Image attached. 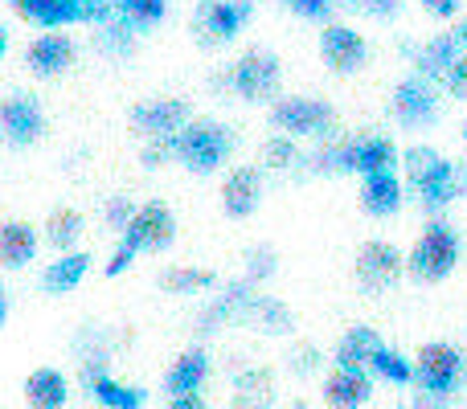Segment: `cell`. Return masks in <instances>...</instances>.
Returning a JSON list of instances; mask_svg holds the SVG:
<instances>
[{
	"instance_id": "e0dca14e",
	"label": "cell",
	"mask_w": 467,
	"mask_h": 409,
	"mask_svg": "<svg viewBox=\"0 0 467 409\" xmlns=\"http://www.w3.org/2000/svg\"><path fill=\"white\" fill-rule=\"evenodd\" d=\"M263 201V172L258 169H234L222 185V209L230 217H250Z\"/></svg>"
},
{
	"instance_id": "ab89813d",
	"label": "cell",
	"mask_w": 467,
	"mask_h": 409,
	"mask_svg": "<svg viewBox=\"0 0 467 409\" xmlns=\"http://www.w3.org/2000/svg\"><path fill=\"white\" fill-rule=\"evenodd\" d=\"M131 213H136V209H131L128 197H111V201H107V225H111V230H119V233L128 230Z\"/></svg>"
},
{
	"instance_id": "74e56055",
	"label": "cell",
	"mask_w": 467,
	"mask_h": 409,
	"mask_svg": "<svg viewBox=\"0 0 467 409\" xmlns=\"http://www.w3.org/2000/svg\"><path fill=\"white\" fill-rule=\"evenodd\" d=\"M78 8V21L87 25H107L115 16V0H74Z\"/></svg>"
},
{
	"instance_id": "4fadbf2b",
	"label": "cell",
	"mask_w": 467,
	"mask_h": 409,
	"mask_svg": "<svg viewBox=\"0 0 467 409\" xmlns=\"http://www.w3.org/2000/svg\"><path fill=\"white\" fill-rule=\"evenodd\" d=\"M320 57L328 70L337 74H353L365 66V57H369V46H365V37L357 29H348V25H328V29L320 33Z\"/></svg>"
},
{
	"instance_id": "7c38bea8",
	"label": "cell",
	"mask_w": 467,
	"mask_h": 409,
	"mask_svg": "<svg viewBox=\"0 0 467 409\" xmlns=\"http://www.w3.org/2000/svg\"><path fill=\"white\" fill-rule=\"evenodd\" d=\"M394 115L402 128H427V123H435V115H439L435 87L427 78H419V74L402 78L394 90Z\"/></svg>"
},
{
	"instance_id": "60d3db41",
	"label": "cell",
	"mask_w": 467,
	"mask_h": 409,
	"mask_svg": "<svg viewBox=\"0 0 467 409\" xmlns=\"http://www.w3.org/2000/svg\"><path fill=\"white\" fill-rule=\"evenodd\" d=\"M316 369H320V353H316L312 344H304V348H296V353H291V373L307 377V373H316Z\"/></svg>"
},
{
	"instance_id": "3957f363",
	"label": "cell",
	"mask_w": 467,
	"mask_h": 409,
	"mask_svg": "<svg viewBox=\"0 0 467 409\" xmlns=\"http://www.w3.org/2000/svg\"><path fill=\"white\" fill-rule=\"evenodd\" d=\"M455 262H460V233L447 221H431L422 238L414 241L410 258H406V266L419 282H443L455 271Z\"/></svg>"
},
{
	"instance_id": "30bf717a",
	"label": "cell",
	"mask_w": 467,
	"mask_h": 409,
	"mask_svg": "<svg viewBox=\"0 0 467 409\" xmlns=\"http://www.w3.org/2000/svg\"><path fill=\"white\" fill-rule=\"evenodd\" d=\"M0 131H5V139L13 148H29L46 131V115H41L37 95H25V90L8 95L0 103Z\"/></svg>"
},
{
	"instance_id": "bcb514c9",
	"label": "cell",
	"mask_w": 467,
	"mask_h": 409,
	"mask_svg": "<svg viewBox=\"0 0 467 409\" xmlns=\"http://www.w3.org/2000/svg\"><path fill=\"white\" fill-rule=\"evenodd\" d=\"M169 409H210L202 394H189V397H169Z\"/></svg>"
},
{
	"instance_id": "cb8c5ba5",
	"label": "cell",
	"mask_w": 467,
	"mask_h": 409,
	"mask_svg": "<svg viewBox=\"0 0 467 409\" xmlns=\"http://www.w3.org/2000/svg\"><path fill=\"white\" fill-rule=\"evenodd\" d=\"M353 164L361 177H378V172H394L398 148L386 136H357L353 139Z\"/></svg>"
},
{
	"instance_id": "5bb4252c",
	"label": "cell",
	"mask_w": 467,
	"mask_h": 409,
	"mask_svg": "<svg viewBox=\"0 0 467 409\" xmlns=\"http://www.w3.org/2000/svg\"><path fill=\"white\" fill-rule=\"evenodd\" d=\"M254 287H250L246 279L242 282H230L226 291H222L218 299H213L210 307H205L202 315H197V332H218L222 323H246L250 307H254Z\"/></svg>"
},
{
	"instance_id": "ffe728a7",
	"label": "cell",
	"mask_w": 467,
	"mask_h": 409,
	"mask_svg": "<svg viewBox=\"0 0 467 409\" xmlns=\"http://www.w3.org/2000/svg\"><path fill=\"white\" fill-rule=\"evenodd\" d=\"M275 405V373L254 364L234 377V409H271Z\"/></svg>"
},
{
	"instance_id": "1f68e13d",
	"label": "cell",
	"mask_w": 467,
	"mask_h": 409,
	"mask_svg": "<svg viewBox=\"0 0 467 409\" xmlns=\"http://www.w3.org/2000/svg\"><path fill=\"white\" fill-rule=\"evenodd\" d=\"M419 193H422V205H427V209H443V205H451V201H455V193H460V180H455V164L447 160L443 169H439L435 177L427 180V185H419Z\"/></svg>"
},
{
	"instance_id": "4dcf8cb0",
	"label": "cell",
	"mask_w": 467,
	"mask_h": 409,
	"mask_svg": "<svg viewBox=\"0 0 467 409\" xmlns=\"http://www.w3.org/2000/svg\"><path fill=\"white\" fill-rule=\"evenodd\" d=\"M365 373H378V377L389 381V385H414V364L406 361L402 353H394V348H378V356L369 361Z\"/></svg>"
},
{
	"instance_id": "7bdbcfd3",
	"label": "cell",
	"mask_w": 467,
	"mask_h": 409,
	"mask_svg": "<svg viewBox=\"0 0 467 409\" xmlns=\"http://www.w3.org/2000/svg\"><path fill=\"white\" fill-rule=\"evenodd\" d=\"M353 5L361 8V13L378 16V21H389V16L398 13V5H402V0H353Z\"/></svg>"
},
{
	"instance_id": "d6a6232c",
	"label": "cell",
	"mask_w": 467,
	"mask_h": 409,
	"mask_svg": "<svg viewBox=\"0 0 467 409\" xmlns=\"http://www.w3.org/2000/svg\"><path fill=\"white\" fill-rule=\"evenodd\" d=\"M46 238H49V246H57V250L70 254V246L82 238V213H74V209H57V213H49Z\"/></svg>"
},
{
	"instance_id": "52a82bcc",
	"label": "cell",
	"mask_w": 467,
	"mask_h": 409,
	"mask_svg": "<svg viewBox=\"0 0 467 409\" xmlns=\"http://www.w3.org/2000/svg\"><path fill=\"white\" fill-rule=\"evenodd\" d=\"M250 13H254L250 0H202L193 13V33L202 46H226L242 33Z\"/></svg>"
},
{
	"instance_id": "277c9868",
	"label": "cell",
	"mask_w": 467,
	"mask_h": 409,
	"mask_svg": "<svg viewBox=\"0 0 467 409\" xmlns=\"http://www.w3.org/2000/svg\"><path fill=\"white\" fill-rule=\"evenodd\" d=\"M271 128L283 131L287 139H332V131H337V111H332V103H324V98H279V103L271 107Z\"/></svg>"
},
{
	"instance_id": "6da1fadb",
	"label": "cell",
	"mask_w": 467,
	"mask_h": 409,
	"mask_svg": "<svg viewBox=\"0 0 467 409\" xmlns=\"http://www.w3.org/2000/svg\"><path fill=\"white\" fill-rule=\"evenodd\" d=\"M463 353L455 344H422L414 356V385L422 389L419 409H439L463 385Z\"/></svg>"
},
{
	"instance_id": "f35d334b",
	"label": "cell",
	"mask_w": 467,
	"mask_h": 409,
	"mask_svg": "<svg viewBox=\"0 0 467 409\" xmlns=\"http://www.w3.org/2000/svg\"><path fill=\"white\" fill-rule=\"evenodd\" d=\"M283 5L291 13L307 16V21H328V13H332V0H283Z\"/></svg>"
},
{
	"instance_id": "e575fe53",
	"label": "cell",
	"mask_w": 467,
	"mask_h": 409,
	"mask_svg": "<svg viewBox=\"0 0 467 409\" xmlns=\"http://www.w3.org/2000/svg\"><path fill=\"white\" fill-rule=\"evenodd\" d=\"M263 164L275 172H287V169H296V164H304V156H299V148L291 144L287 136H275L263 144Z\"/></svg>"
},
{
	"instance_id": "7dc6e473",
	"label": "cell",
	"mask_w": 467,
	"mask_h": 409,
	"mask_svg": "<svg viewBox=\"0 0 467 409\" xmlns=\"http://www.w3.org/2000/svg\"><path fill=\"white\" fill-rule=\"evenodd\" d=\"M451 37L460 41V46H467V21H460V25H455V29H451Z\"/></svg>"
},
{
	"instance_id": "d6986e66",
	"label": "cell",
	"mask_w": 467,
	"mask_h": 409,
	"mask_svg": "<svg viewBox=\"0 0 467 409\" xmlns=\"http://www.w3.org/2000/svg\"><path fill=\"white\" fill-rule=\"evenodd\" d=\"M205 381H210V356H205L202 348H189V353H181L177 361H172L169 377H164V389H169V397H189V394H197Z\"/></svg>"
},
{
	"instance_id": "b9f144b4",
	"label": "cell",
	"mask_w": 467,
	"mask_h": 409,
	"mask_svg": "<svg viewBox=\"0 0 467 409\" xmlns=\"http://www.w3.org/2000/svg\"><path fill=\"white\" fill-rule=\"evenodd\" d=\"M447 90H451V95L455 98H467V54H460V57H455V66H451V70H447Z\"/></svg>"
},
{
	"instance_id": "484cf974",
	"label": "cell",
	"mask_w": 467,
	"mask_h": 409,
	"mask_svg": "<svg viewBox=\"0 0 467 409\" xmlns=\"http://www.w3.org/2000/svg\"><path fill=\"white\" fill-rule=\"evenodd\" d=\"M460 41L451 37V33H443V37L427 41V46L419 49V57H414V66H419V78H447V70L455 66V57H460Z\"/></svg>"
},
{
	"instance_id": "4316f807",
	"label": "cell",
	"mask_w": 467,
	"mask_h": 409,
	"mask_svg": "<svg viewBox=\"0 0 467 409\" xmlns=\"http://www.w3.org/2000/svg\"><path fill=\"white\" fill-rule=\"evenodd\" d=\"M13 8L25 16V21L41 25V29H57V25H74V21H78L74 0H13Z\"/></svg>"
},
{
	"instance_id": "816d5d0a",
	"label": "cell",
	"mask_w": 467,
	"mask_h": 409,
	"mask_svg": "<svg viewBox=\"0 0 467 409\" xmlns=\"http://www.w3.org/2000/svg\"><path fill=\"white\" fill-rule=\"evenodd\" d=\"M463 139H467V128H463Z\"/></svg>"
},
{
	"instance_id": "603a6c76",
	"label": "cell",
	"mask_w": 467,
	"mask_h": 409,
	"mask_svg": "<svg viewBox=\"0 0 467 409\" xmlns=\"http://www.w3.org/2000/svg\"><path fill=\"white\" fill-rule=\"evenodd\" d=\"M87 271H90V254L87 250H82V254L70 250V254H62L57 262L46 266V274H41V291H46V295H70V291L87 279Z\"/></svg>"
},
{
	"instance_id": "f907efd6",
	"label": "cell",
	"mask_w": 467,
	"mask_h": 409,
	"mask_svg": "<svg viewBox=\"0 0 467 409\" xmlns=\"http://www.w3.org/2000/svg\"><path fill=\"white\" fill-rule=\"evenodd\" d=\"M287 409H307V405H304V402H291V405H287Z\"/></svg>"
},
{
	"instance_id": "7402d4cb",
	"label": "cell",
	"mask_w": 467,
	"mask_h": 409,
	"mask_svg": "<svg viewBox=\"0 0 467 409\" xmlns=\"http://www.w3.org/2000/svg\"><path fill=\"white\" fill-rule=\"evenodd\" d=\"M33 254H37V233H33L29 221H5L0 225V266L21 271V266L33 262Z\"/></svg>"
},
{
	"instance_id": "5b68a950",
	"label": "cell",
	"mask_w": 467,
	"mask_h": 409,
	"mask_svg": "<svg viewBox=\"0 0 467 409\" xmlns=\"http://www.w3.org/2000/svg\"><path fill=\"white\" fill-rule=\"evenodd\" d=\"M279 78H283V66L271 49H250L242 54L238 62L230 66V90L246 103H266V98L279 95Z\"/></svg>"
},
{
	"instance_id": "8d00e7d4",
	"label": "cell",
	"mask_w": 467,
	"mask_h": 409,
	"mask_svg": "<svg viewBox=\"0 0 467 409\" xmlns=\"http://www.w3.org/2000/svg\"><path fill=\"white\" fill-rule=\"evenodd\" d=\"M275 250L271 246H250L246 250V282H254V279H266V274L275 271Z\"/></svg>"
},
{
	"instance_id": "9a60e30c",
	"label": "cell",
	"mask_w": 467,
	"mask_h": 409,
	"mask_svg": "<svg viewBox=\"0 0 467 409\" xmlns=\"http://www.w3.org/2000/svg\"><path fill=\"white\" fill-rule=\"evenodd\" d=\"M373 397V377L365 369H332L324 381V402L332 409H361Z\"/></svg>"
},
{
	"instance_id": "f1b7e54d",
	"label": "cell",
	"mask_w": 467,
	"mask_h": 409,
	"mask_svg": "<svg viewBox=\"0 0 467 409\" xmlns=\"http://www.w3.org/2000/svg\"><path fill=\"white\" fill-rule=\"evenodd\" d=\"M164 13H169V5H164V0H115V16H119L131 33L161 25Z\"/></svg>"
},
{
	"instance_id": "2e32d148",
	"label": "cell",
	"mask_w": 467,
	"mask_h": 409,
	"mask_svg": "<svg viewBox=\"0 0 467 409\" xmlns=\"http://www.w3.org/2000/svg\"><path fill=\"white\" fill-rule=\"evenodd\" d=\"M25 62L37 78H57V74H66V66H74V41L62 37V33H41L29 46Z\"/></svg>"
},
{
	"instance_id": "f546056e",
	"label": "cell",
	"mask_w": 467,
	"mask_h": 409,
	"mask_svg": "<svg viewBox=\"0 0 467 409\" xmlns=\"http://www.w3.org/2000/svg\"><path fill=\"white\" fill-rule=\"evenodd\" d=\"M218 282L213 271H202V266H172V271L161 274V287L169 295H193V291H210Z\"/></svg>"
},
{
	"instance_id": "f6af8a7d",
	"label": "cell",
	"mask_w": 467,
	"mask_h": 409,
	"mask_svg": "<svg viewBox=\"0 0 467 409\" xmlns=\"http://www.w3.org/2000/svg\"><path fill=\"white\" fill-rule=\"evenodd\" d=\"M463 0H422V8H427L431 16H455L460 13Z\"/></svg>"
},
{
	"instance_id": "8fae6325",
	"label": "cell",
	"mask_w": 467,
	"mask_h": 409,
	"mask_svg": "<svg viewBox=\"0 0 467 409\" xmlns=\"http://www.w3.org/2000/svg\"><path fill=\"white\" fill-rule=\"evenodd\" d=\"M189 115L193 111H189L185 98H152V103H140L131 111V123L148 139H172L189 123Z\"/></svg>"
},
{
	"instance_id": "ba28073f",
	"label": "cell",
	"mask_w": 467,
	"mask_h": 409,
	"mask_svg": "<svg viewBox=\"0 0 467 409\" xmlns=\"http://www.w3.org/2000/svg\"><path fill=\"white\" fill-rule=\"evenodd\" d=\"M172 238H177V221H172L169 205H161V201L140 205L136 213H131L128 230L119 233V241H128L136 254L140 250H169Z\"/></svg>"
},
{
	"instance_id": "c3c4849f",
	"label": "cell",
	"mask_w": 467,
	"mask_h": 409,
	"mask_svg": "<svg viewBox=\"0 0 467 409\" xmlns=\"http://www.w3.org/2000/svg\"><path fill=\"white\" fill-rule=\"evenodd\" d=\"M5 320H8V295H5V287H0V328H5Z\"/></svg>"
},
{
	"instance_id": "44dd1931",
	"label": "cell",
	"mask_w": 467,
	"mask_h": 409,
	"mask_svg": "<svg viewBox=\"0 0 467 409\" xmlns=\"http://www.w3.org/2000/svg\"><path fill=\"white\" fill-rule=\"evenodd\" d=\"M378 348H386V340L378 336V328H348L337 344V369H369V361L378 356Z\"/></svg>"
},
{
	"instance_id": "ee69618b",
	"label": "cell",
	"mask_w": 467,
	"mask_h": 409,
	"mask_svg": "<svg viewBox=\"0 0 467 409\" xmlns=\"http://www.w3.org/2000/svg\"><path fill=\"white\" fill-rule=\"evenodd\" d=\"M131 258H136V250L128 246V241H119V250L111 254V262H107V279H115V274H123L131 266Z\"/></svg>"
},
{
	"instance_id": "9c48e42d",
	"label": "cell",
	"mask_w": 467,
	"mask_h": 409,
	"mask_svg": "<svg viewBox=\"0 0 467 409\" xmlns=\"http://www.w3.org/2000/svg\"><path fill=\"white\" fill-rule=\"evenodd\" d=\"M402 271H406V258L394 241L373 238L357 250V282H361L365 291H389L402 279Z\"/></svg>"
},
{
	"instance_id": "681fc988",
	"label": "cell",
	"mask_w": 467,
	"mask_h": 409,
	"mask_svg": "<svg viewBox=\"0 0 467 409\" xmlns=\"http://www.w3.org/2000/svg\"><path fill=\"white\" fill-rule=\"evenodd\" d=\"M5 49H8V37H5V29H0V57H5Z\"/></svg>"
},
{
	"instance_id": "ac0fdd59",
	"label": "cell",
	"mask_w": 467,
	"mask_h": 409,
	"mask_svg": "<svg viewBox=\"0 0 467 409\" xmlns=\"http://www.w3.org/2000/svg\"><path fill=\"white\" fill-rule=\"evenodd\" d=\"M25 402L29 409H66L70 402V381H66L62 369H33L25 377Z\"/></svg>"
},
{
	"instance_id": "8992f818",
	"label": "cell",
	"mask_w": 467,
	"mask_h": 409,
	"mask_svg": "<svg viewBox=\"0 0 467 409\" xmlns=\"http://www.w3.org/2000/svg\"><path fill=\"white\" fill-rule=\"evenodd\" d=\"M78 381L99 405L107 409H144L148 394L140 385H128L115 373H107V356H82L78 361Z\"/></svg>"
},
{
	"instance_id": "d590c367",
	"label": "cell",
	"mask_w": 467,
	"mask_h": 409,
	"mask_svg": "<svg viewBox=\"0 0 467 409\" xmlns=\"http://www.w3.org/2000/svg\"><path fill=\"white\" fill-rule=\"evenodd\" d=\"M131 37H136V33H131L128 25L119 21V16H111L107 25H99V49H103V54L128 57L131 54Z\"/></svg>"
},
{
	"instance_id": "d4e9b609",
	"label": "cell",
	"mask_w": 467,
	"mask_h": 409,
	"mask_svg": "<svg viewBox=\"0 0 467 409\" xmlns=\"http://www.w3.org/2000/svg\"><path fill=\"white\" fill-rule=\"evenodd\" d=\"M361 209L369 217H389L402 209V180L394 172H378V177H365L361 189Z\"/></svg>"
},
{
	"instance_id": "83f0119b",
	"label": "cell",
	"mask_w": 467,
	"mask_h": 409,
	"mask_svg": "<svg viewBox=\"0 0 467 409\" xmlns=\"http://www.w3.org/2000/svg\"><path fill=\"white\" fill-rule=\"evenodd\" d=\"M246 323H254L258 332H266V336H287L291 328H296V315H291L287 303H279V299L271 295H258L254 307H250Z\"/></svg>"
},
{
	"instance_id": "7a4b0ae2",
	"label": "cell",
	"mask_w": 467,
	"mask_h": 409,
	"mask_svg": "<svg viewBox=\"0 0 467 409\" xmlns=\"http://www.w3.org/2000/svg\"><path fill=\"white\" fill-rule=\"evenodd\" d=\"M169 148H172V160H181L189 172H218L226 164V156L234 152V136L226 123L197 119V123H185L169 139Z\"/></svg>"
},
{
	"instance_id": "836d02e7",
	"label": "cell",
	"mask_w": 467,
	"mask_h": 409,
	"mask_svg": "<svg viewBox=\"0 0 467 409\" xmlns=\"http://www.w3.org/2000/svg\"><path fill=\"white\" fill-rule=\"evenodd\" d=\"M443 156L435 152V148H427V144H419V148H410V152L402 156V169H406V177H410V185L419 189V185H427L431 177H435L439 169H443Z\"/></svg>"
}]
</instances>
